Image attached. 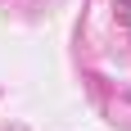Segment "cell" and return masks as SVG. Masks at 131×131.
Returning a JSON list of instances; mask_svg holds the SVG:
<instances>
[{
  "label": "cell",
  "instance_id": "1",
  "mask_svg": "<svg viewBox=\"0 0 131 131\" xmlns=\"http://www.w3.org/2000/svg\"><path fill=\"white\" fill-rule=\"evenodd\" d=\"M113 9H118V18L131 27V0H113Z\"/></svg>",
  "mask_w": 131,
  "mask_h": 131
}]
</instances>
